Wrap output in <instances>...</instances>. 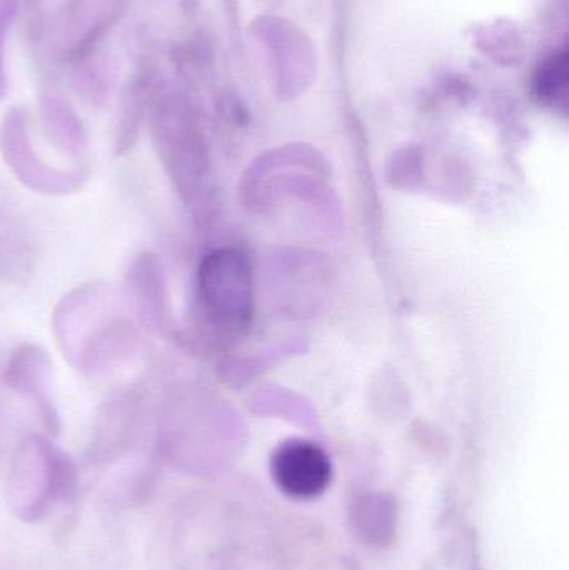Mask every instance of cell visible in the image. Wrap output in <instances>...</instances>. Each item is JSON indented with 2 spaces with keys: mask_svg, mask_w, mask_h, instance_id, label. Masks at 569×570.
<instances>
[{
  "mask_svg": "<svg viewBox=\"0 0 569 570\" xmlns=\"http://www.w3.org/2000/svg\"><path fill=\"white\" fill-rule=\"evenodd\" d=\"M119 295L102 284L79 285L53 308V335L67 362L97 375L133 357L137 328Z\"/></svg>",
  "mask_w": 569,
  "mask_h": 570,
  "instance_id": "1",
  "label": "cell"
},
{
  "mask_svg": "<svg viewBox=\"0 0 569 570\" xmlns=\"http://www.w3.org/2000/svg\"><path fill=\"white\" fill-rule=\"evenodd\" d=\"M77 469L69 455L49 439L32 435L16 458L7 481L10 508L26 521L43 518L76 491Z\"/></svg>",
  "mask_w": 569,
  "mask_h": 570,
  "instance_id": "2",
  "label": "cell"
},
{
  "mask_svg": "<svg viewBox=\"0 0 569 570\" xmlns=\"http://www.w3.org/2000/svg\"><path fill=\"white\" fill-rule=\"evenodd\" d=\"M147 112L154 147L180 196H189L204 173V149L189 104L179 90L149 83Z\"/></svg>",
  "mask_w": 569,
  "mask_h": 570,
  "instance_id": "3",
  "label": "cell"
},
{
  "mask_svg": "<svg viewBox=\"0 0 569 570\" xmlns=\"http://www.w3.org/2000/svg\"><path fill=\"white\" fill-rule=\"evenodd\" d=\"M251 271L246 257L219 249L204 257L197 273V315L217 338H229L251 321Z\"/></svg>",
  "mask_w": 569,
  "mask_h": 570,
  "instance_id": "4",
  "label": "cell"
},
{
  "mask_svg": "<svg viewBox=\"0 0 569 570\" xmlns=\"http://www.w3.org/2000/svg\"><path fill=\"white\" fill-rule=\"evenodd\" d=\"M0 154L22 186L43 196H72L89 177L82 167L59 169L40 159L30 140L26 114L19 109L10 110L0 124Z\"/></svg>",
  "mask_w": 569,
  "mask_h": 570,
  "instance_id": "5",
  "label": "cell"
},
{
  "mask_svg": "<svg viewBox=\"0 0 569 570\" xmlns=\"http://www.w3.org/2000/svg\"><path fill=\"white\" fill-rule=\"evenodd\" d=\"M124 13V0H70L60 13L53 46L63 62H86Z\"/></svg>",
  "mask_w": 569,
  "mask_h": 570,
  "instance_id": "6",
  "label": "cell"
},
{
  "mask_svg": "<svg viewBox=\"0 0 569 570\" xmlns=\"http://www.w3.org/2000/svg\"><path fill=\"white\" fill-rule=\"evenodd\" d=\"M271 472L284 494L294 499H314L326 491L333 468L320 445L304 439H291L274 451Z\"/></svg>",
  "mask_w": 569,
  "mask_h": 570,
  "instance_id": "7",
  "label": "cell"
},
{
  "mask_svg": "<svg viewBox=\"0 0 569 570\" xmlns=\"http://www.w3.org/2000/svg\"><path fill=\"white\" fill-rule=\"evenodd\" d=\"M7 387L30 399L47 431L59 434L60 417L52 399V361L36 344H22L10 355L2 374Z\"/></svg>",
  "mask_w": 569,
  "mask_h": 570,
  "instance_id": "8",
  "label": "cell"
},
{
  "mask_svg": "<svg viewBox=\"0 0 569 570\" xmlns=\"http://www.w3.org/2000/svg\"><path fill=\"white\" fill-rule=\"evenodd\" d=\"M127 297L140 324L154 332L170 327L169 295L156 254L143 253L133 261L127 271Z\"/></svg>",
  "mask_w": 569,
  "mask_h": 570,
  "instance_id": "9",
  "label": "cell"
},
{
  "mask_svg": "<svg viewBox=\"0 0 569 570\" xmlns=\"http://www.w3.org/2000/svg\"><path fill=\"white\" fill-rule=\"evenodd\" d=\"M42 122L50 142L72 159H82L87 153V137L76 110L60 97H43L40 104Z\"/></svg>",
  "mask_w": 569,
  "mask_h": 570,
  "instance_id": "10",
  "label": "cell"
},
{
  "mask_svg": "<svg viewBox=\"0 0 569 570\" xmlns=\"http://www.w3.org/2000/svg\"><path fill=\"white\" fill-rule=\"evenodd\" d=\"M537 92L543 100L557 99L558 92L563 89L567 83V60L565 56H557L545 63L538 77Z\"/></svg>",
  "mask_w": 569,
  "mask_h": 570,
  "instance_id": "11",
  "label": "cell"
},
{
  "mask_svg": "<svg viewBox=\"0 0 569 570\" xmlns=\"http://www.w3.org/2000/svg\"><path fill=\"white\" fill-rule=\"evenodd\" d=\"M17 10H19L17 0H0V100L6 99L7 89H9L6 70V42L7 33L16 20Z\"/></svg>",
  "mask_w": 569,
  "mask_h": 570,
  "instance_id": "12",
  "label": "cell"
}]
</instances>
